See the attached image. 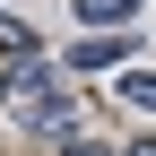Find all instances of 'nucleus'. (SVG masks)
I'll list each match as a JSON object with an SVG mask.
<instances>
[{
  "label": "nucleus",
  "instance_id": "nucleus-1",
  "mask_svg": "<svg viewBox=\"0 0 156 156\" xmlns=\"http://www.w3.org/2000/svg\"><path fill=\"white\" fill-rule=\"evenodd\" d=\"M9 122H26V130H52V139H69L78 130V95H61V87H44V78H9Z\"/></svg>",
  "mask_w": 156,
  "mask_h": 156
},
{
  "label": "nucleus",
  "instance_id": "nucleus-2",
  "mask_svg": "<svg viewBox=\"0 0 156 156\" xmlns=\"http://www.w3.org/2000/svg\"><path fill=\"white\" fill-rule=\"evenodd\" d=\"M0 61H9V78H26L35 61H44V52H35V35H26V26H17V17H9V9H0Z\"/></svg>",
  "mask_w": 156,
  "mask_h": 156
},
{
  "label": "nucleus",
  "instance_id": "nucleus-3",
  "mask_svg": "<svg viewBox=\"0 0 156 156\" xmlns=\"http://www.w3.org/2000/svg\"><path fill=\"white\" fill-rule=\"evenodd\" d=\"M130 17H139V0H78V26H95V35H122Z\"/></svg>",
  "mask_w": 156,
  "mask_h": 156
},
{
  "label": "nucleus",
  "instance_id": "nucleus-4",
  "mask_svg": "<svg viewBox=\"0 0 156 156\" xmlns=\"http://www.w3.org/2000/svg\"><path fill=\"white\" fill-rule=\"evenodd\" d=\"M130 52V35H87V44H69V69H113Z\"/></svg>",
  "mask_w": 156,
  "mask_h": 156
},
{
  "label": "nucleus",
  "instance_id": "nucleus-5",
  "mask_svg": "<svg viewBox=\"0 0 156 156\" xmlns=\"http://www.w3.org/2000/svg\"><path fill=\"white\" fill-rule=\"evenodd\" d=\"M113 104H122V113H139V122H156V69H130L122 87H113Z\"/></svg>",
  "mask_w": 156,
  "mask_h": 156
},
{
  "label": "nucleus",
  "instance_id": "nucleus-6",
  "mask_svg": "<svg viewBox=\"0 0 156 156\" xmlns=\"http://www.w3.org/2000/svg\"><path fill=\"white\" fill-rule=\"evenodd\" d=\"M61 156H113V147H104V139H78V130H69V147H61Z\"/></svg>",
  "mask_w": 156,
  "mask_h": 156
},
{
  "label": "nucleus",
  "instance_id": "nucleus-7",
  "mask_svg": "<svg viewBox=\"0 0 156 156\" xmlns=\"http://www.w3.org/2000/svg\"><path fill=\"white\" fill-rule=\"evenodd\" d=\"M130 156H156V130H147V139H139V147H130Z\"/></svg>",
  "mask_w": 156,
  "mask_h": 156
}]
</instances>
